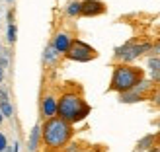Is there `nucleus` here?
Returning a JSON list of instances; mask_svg holds the SVG:
<instances>
[{"instance_id": "3", "label": "nucleus", "mask_w": 160, "mask_h": 152, "mask_svg": "<svg viewBox=\"0 0 160 152\" xmlns=\"http://www.w3.org/2000/svg\"><path fill=\"white\" fill-rule=\"evenodd\" d=\"M145 80V70L141 66L135 65H123L117 62L111 72V80H109V92H117V94H125L133 90L139 82Z\"/></svg>"}, {"instance_id": "5", "label": "nucleus", "mask_w": 160, "mask_h": 152, "mask_svg": "<svg viewBox=\"0 0 160 152\" xmlns=\"http://www.w3.org/2000/svg\"><path fill=\"white\" fill-rule=\"evenodd\" d=\"M65 57L68 61H74V62H90L94 59H98V51L90 43L82 41V39H72V43H70L68 51L65 53Z\"/></svg>"}, {"instance_id": "17", "label": "nucleus", "mask_w": 160, "mask_h": 152, "mask_svg": "<svg viewBox=\"0 0 160 152\" xmlns=\"http://www.w3.org/2000/svg\"><path fill=\"white\" fill-rule=\"evenodd\" d=\"M150 101H152L154 105H158V107H160V88H158V90H154L152 94H150Z\"/></svg>"}, {"instance_id": "20", "label": "nucleus", "mask_w": 160, "mask_h": 152, "mask_svg": "<svg viewBox=\"0 0 160 152\" xmlns=\"http://www.w3.org/2000/svg\"><path fill=\"white\" fill-rule=\"evenodd\" d=\"M150 57H160V41L152 45V49H150Z\"/></svg>"}, {"instance_id": "4", "label": "nucleus", "mask_w": 160, "mask_h": 152, "mask_svg": "<svg viewBox=\"0 0 160 152\" xmlns=\"http://www.w3.org/2000/svg\"><path fill=\"white\" fill-rule=\"evenodd\" d=\"M150 49H152V43H137V41H127L125 45L117 47L113 57L115 61L123 62V65H131V62L135 59H139L141 55L145 53H150Z\"/></svg>"}, {"instance_id": "21", "label": "nucleus", "mask_w": 160, "mask_h": 152, "mask_svg": "<svg viewBox=\"0 0 160 152\" xmlns=\"http://www.w3.org/2000/svg\"><path fill=\"white\" fill-rule=\"evenodd\" d=\"M2 82H4V66L0 65V84H2Z\"/></svg>"}, {"instance_id": "23", "label": "nucleus", "mask_w": 160, "mask_h": 152, "mask_svg": "<svg viewBox=\"0 0 160 152\" xmlns=\"http://www.w3.org/2000/svg\"><path fill=\"white\" fill-rule=\"evenodd\" d=\"M4 123V117H2V113H0V125H2Z\"/></svg>"}, {"instance_id": "9", "label": "nucleus", "mask_w": 160, "mask_h": 152, "mask_svg": "<svg viewBox=\"0 0 160 152\" xmlns=\"http://www.w3.org/2000/svg\"><path fill=\"white\" fill-rule=\"evenodd\" d=\"M72 39H74V37L70 35V33H67V31H59V33L53 37L51 45H53V49L57 51L59 55H65V53L68 51L70 43H72Z\"/></svg>"}, {"instance_id": "14", "label": "nucleus", "mask_w": 160, "mask_h": 152, "mask_svg": "<svg viewBox=\"0 0 160 152\" xmlns=\"http://www.w3.org/2000/svg\"><path fill=\"white\" fill-rule=\"evenodd\" d=\"M80 10H82V0H70L68 6H67V16H70V18H78Z\"/></svg>"}, {"instance_id": "16", "label": "nucleus", "mask_w": 160, "mask_h": 152, "mask_svg": "<svg viewBox=\"0 0 160 152\" xmlns=\"http://www.w3.org/2000/svg\"><path fill=\"white\" fill-rule=\"evenodd\" d=\"M8 41L16 43V23H10V26H8Z\"/></svg>"}, {"instance_id": "10", "label": "nucleus", "mask_w": 160, "mask_h": 152, "mask_svg": "<svg viewBox=\"0 0 160 152\" xmlns=\"http://www.w3.org/2000/svg\"><path fill=\"white\" fill-rule=\"evenodd\" d=\"M160 139V133H150V135H145L139 142H137V148H135V152H147L150 150L152 152L156 148V142Z\"/></svg>"}, {"instance_id": "26", "label": "nucleus", "mask_w": 160, "mask_h": 152, "mask_svg": "<svg viewBox=\"0 0 160 152\" xmlns=\"http://www.w3.org/2000/svg\"><path fill=\"white\" fill-rule=\"evenodd\" d=\"M0 51H2V43H0Z\"/></svg>"}, {"instance_id": "7", "label": "nucleus", "mask_w": 160, "mask_h": 152, "mask_svg": "<svg viewBox=\"0 0 160 152\" xmlns=\"http://www.w3.org/2000/svg\"><path fill=\"white\" fill-rule=\"evenodd\" d=\"M108 6L102 2V0H82V10L80 16H86V18H96V16L106 14Z\"/></svg>"}, {"instance_id": "2", "label": "nucleus", "mask_w": 160, "mask_h": 152, "mask_svg": "<svg viewBox=\"0 0 160 152\" xmlns=\"http://www.w3.org/2000/svg\"><path fill=\"white\" fill-rule=\"evenodd\" d=\"M74 135V127L62 121L61 117H53L41 123V142L49 152H61Z\"/></svg>"}, {"instance_id": "12", "label": "nucleus", "mask_w": 160, "mask_h": 152, "mask_svg": "<svg viewBox=\"0 0 160 152\" xmlns=\"http://www.w3.org/2000/svg\"><path fill=\"white\" fill-rule=\"evenodd\" d=\"M39 145H41V125H35L29 133V140H28V150L29 152H37Z\"/></svg>"}, {"instance_id": "24", "label": "nucleus", "mask_w": 160, "mask_h": 152, "mask_svg": "<svg viewBox=\"0 0 160 152\" xmlns=\"http://www.w3.org/2000/svg\"><path fill=\"white\" fill-rule=\"evenodd\" d=\"M4 152H12V146H8V148H6V150H4Z\"/></svg>"}, {"instance_id": "15", "label": "nucleus", "mask_w": 160, "mask_h": 152, "mask_svg": "<svg viewBox=\"0 0 160 152\" xmlns=\"http://www.w3.org/2000/svg\"><path fill=\"white\" fill-rule=\"evenodd\" d=\"M148 70H150V74L160 72V57H148Z\"/></svg>"}, {"instance_id": "8", "label": "nucleus", "mask_w": 160, "mask_h": 152, "mask_svg": "<svg viewBox=\"0 0 160 152\" xmlns=\"http://www.w3.org/2000/svg\"><path fill=\"white\" fill-rule=\"evenodd\" d=\"M41 117H43V121L57 117V96L45 94L41 98Z\"/></svg>"}, {"instance_id": "6", "label": "nucleus", "mask_w": 160, "mask_h": 152, "mask_svg": "<svg viewBox=\"0 0 160 152\" xmlns=\"http://www.w3.org/2000/svg\"><path fill=\"white\" fill-rule=\"evenodd\" d=\"M152 88H154V84L150 82L148 78H145L142 82H139L137 86H135L133 90L125 92V94H119V101H121V103H137V101H142V100L148 98V94L152 92Z\"/></svg>"}, {"instance_id": "11", "label": "nucleus", "mask_w": 160, "mask_h": 152, "mask_svg": "<svg viewBox=\"0 0 160 152\" xmlns=\"http://www.w3.org/2000/svg\"><path fill=\"white\" fill-rule=\"evenodd\" d=\"M0 113H2L4 119H10L14 115V107L10 103V96H8V92L2 90V88H0Z\"/></svg>"}, {"instance_id": "1", "label": "nucleus", "mask_w": 160, "mask_h": 152, "mask_svg": "<svg viewBox=\"0 0 160 152\" xmlns=\"http://www.w3.org/2000/svg\"><path fill=\"white\" fill-rule=\"evenodd\" d=\"M90 111H92L90 103H88L84 100V96L78 94V92L67 90L57 98V117L70 123L72 127L76 123H82L84 119L90 115Z\"/></svg>"}, {"instance_id": "18", "label": "nucleus", "mask_w": 160, "mask_h": 152, "mask_svg": "<svg viewBox=\"0 0 160 152\" xmlns=\"http://www.w3.org/2000/svg\"><path fill=\"white\" fill-rule=\"evenodd\" d=\"M8 148V137L4 133H0V152H4Z\"/></svg>"}, {"instance_id": "19", "label": "nucleus", "mask_w": 160, "mask_h": 152, "mask_svg": "<svg viewBox=\"0 0 160 152\" xmlns=\"http://www.w3.org/2000/svg\"><path fill=\"white\" fill-rule=\"evenodd\" d=\"M62 152H80V146L74 145V142H68V145L62 148Z\"/></svg>"}, {"instance_id": "25", "label": "nucleus", "mask_w": 160, "mask_h": 152, "mask_svg": "<svg viewBox=\"0 0 160 152\" xmlns=\"http://www.w3.org/2000/svg\"><path fill=\"white\" fill-rule=\"evenodd\" d=\"M156 127H158V131H160V119H158V121H156Z\"/></svg>"}, {"instance_id": "22", "label": "nucleus", "mask_w": 160, "mask_h": 152, "mask_svg": "<svg viewBox=\"0 0 160 152\" xmlns=\"http://www.w3.org/2000/svg\"><path fill=\"white\" fill-rule=\"evenodd\" d=\"M152 152H160V140H158V145H156V148H154Z\"/></svg>"}, {"instance_id": "13", "label": "nucleus", "mask_w": 160, "mask_h": 152, "mask_svg": "<svg viewBox=\"0 0 160 152\" xmlns=\"http://www.w3.org/2000/svg\"><path fill=\"white\" fill-rule=\"evenodd\" d=\"M59 57H61V55L55 51V49H53V45L49 43V47H47L45 53H43V61H45V65H57Z\"/></svg>"}]
</instances>
